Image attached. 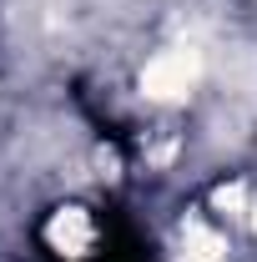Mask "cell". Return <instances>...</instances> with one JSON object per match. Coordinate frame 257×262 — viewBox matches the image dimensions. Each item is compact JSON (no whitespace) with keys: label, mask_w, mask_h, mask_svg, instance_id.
I'll list each match as a JSON object with an SVG mask.
<instances>
[{"label":"cell","mask_w":257,"mask_h":262,"mask_svg":"<svg viewBox=\"0 0 257 262\" xmlns=\"http://www.w3.org/2000/svg\"><path fill=\"white\" fill-rule=\"evenodd\" d=\"M197 76H202V51L197 46H172V51H161L157 61L146 66L141 86H146V96H157V101H177L197 86Z\"/></svg>","instance_id":"6da1fadb"},{"label":"cell","mask_w":257,"mask_h":262,"mask_svg":"<svg viewBox=\"0 0 257 262\" xmlns=\"http://www.w3.org/2000/svg\"><path fill=\"white\" fill-rule=\"evenodd\" d=\"M51 242H56L61 252H71V257H81V252L91 247V222H86V212H81V207H66L61 217L51 222Z\"/></svg>","instance_id":"7a4b0ae2"},{"label":"cell","mask_w":257,"mask_h":262,"mask_svg":"<svg viewBox=\"0 0 257 262\" xmlns=\"http://www.w3.org/2000/svg\"><path fill=\"white\" fill-rule=\"evenodd\" d=\"M182 252H187V262H217L222 257V237H217L212 227H202V222H187Z\"/></svg>","instance_id":"3957f363"},{"label":"cell","mask_w":257,"mask_h":262,"mask_svg":"<svg viewBox=\"0 0 257 262\" xmlns=\"http://www.w3.org/2000/svg\"><path fill=\"white\" fill-rule=\"evenodd\" d=\"M217 207H222V212H232V217H237V212L247 207V192H242V187L232 182V187H222V192H217Z\"/></svg>","instance_id":"277c9868"},{"label":"cell","mask_w":257,"mask_h":262,"mask_svg":"<svg viewBox=\"0 0 257 262\" xmlns=\"http://www.w3.org/2000/svg\"><path fill=\"white\" fill-rule=\"evenodd\" d=\"M252 222H257V207H252Z\"/></svg>","instance_id":"5b68a950"}]
</instances>
